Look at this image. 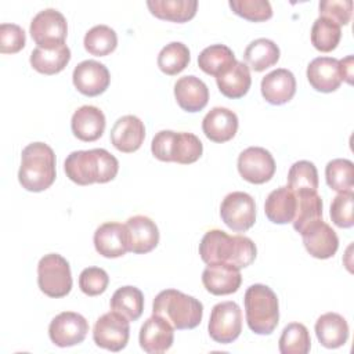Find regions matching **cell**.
<instances>
[{
	"label": "cell",
	"mask_w": 354,
	"mask_h": 354,
	"mask_svg": "<svg viewBox=\"0 0 354 354\" xmlns=\"http://www.w3.org/2000/svg\"><path fill=\"white\" fill-rule=\"evenodd\" d=\"M342 29L337 24L326 18H317L311 28V43L322 53H329L335 50L340 41Z\"/></svg>",
	"instance_id": "f35d334b"
},
{
	"label": "cell",
	"mask_w": 354,
	"mask_h": 354,
	"mask_svg": "<svg viewBox=\"0 0 354 354\" xmlns=\"http://www.w3.org/2000/svg\"><path fill=\"white\" fill-rule=\"evenodd\" d=\"M218 90L227 98L243 97L252 84V76L249 66L241 61H235L227 71L216 77Z\"/></svg>",
	"instance_id": "83f0119b"
},
{
	"label": "cell",
	"mask_w": 354,
	"mask_h": 354,
	"mask_svg": "<svg viewBox=\"0 0 354 354\" xmlns=\"http://www.w3.org/2000/svg\"><path fill=\"white\" fill-rule=\"evenodd\" d=\"M37 285L48 297L66 296L72 289V274L66 259L58 253L43 256L37 264Z\"/></svg>",
	"instance_id": "52a82bcc"
},
{
	"label": "cell",
	"mask_w": 354,
	"mask_h": 354,
	"mask_svg": "<svg viewBox=\"0 0 354 354\" xmlns=\"http://www.w3.org/2000/svg\"><path fill=\"white\" fill-rule=\"evenodd\" d=\"M18 180L22 188L41 192L55 181V153L44 142H32L22 149Z\"/></svg>",
	"instance_id": "3957f363"
},
{
	"label": "cell",
	"mask_w": 354,
	"mask_h": 354,
	"mask_svg": "<svg viewBox=\"0 0 354 354\" xmlns=\"http://www.w3.org/2000/svg\"><path fill=\"white\" fill-rule=\"evenodd\" d=\"M260 88L261 95L267 102L282 105L293 98L296 93V79L290 71L278 68L261 79Z\"/></svg>",
	"instance_id": "7402d4cb"
},
{
	"label": "cell",
	"mask_w": 354,
	"mask_h": 354,
	"mask_svg": "<svg viewBox=\"0 0 354 354\" xmlns=\"http://www.w3.org/2000/svg\"><path fill=\"white\" fill-rule=\"evenodd\" d=\"M354 207V194L342 192L337 194L330 205V218L335 225L340 228H350L354 224L353 217Z\"/></svg>",
	"instance_id": "b9f144b4"
},
{
	"label": "cell",
	"mask_w": 354,
	"mask_h": 354,
	"mask_svg": "<svg viewBox=\"0 0 354 354\" xmlns=\"http://www.w3.org/2000/svg\"><path fill=\"white\" fill-rule=\"evenodd\" d=\"M152 314L165 318L173 329H194L202 321L203 304L194 296L166 289L153 299Z\"/></svg>",
	"instance_id": "277c9868"
},
{
	"label": "cell",
	"mask_w": 354,
	"mask_h": 354,
	"mask_svg": "<svg viewBox=\"0 0 354 354\" xmlns=\"http://www.w3.org/2000/svg\"><path fill=\"white\" fill-rule=\"evenodd\" d=\"M72 80L79 93L87 97H95L108 88L111 75L104 64L94 59H86L75 66Z\"/></svg>",
	"instance_id": "5bb4252c"
},
{
	"label": "cell",
	"mask_w": 354,
	"mask_h": 354,
	"mask_svg": "<svg viewBox=\"0 0 354 354\" xmlns=\"http://www.w3.org/2000/svg\"><path fill=\"white\" fill-rule=\"evenodd\" d=\"M71 59V50L66 44L57 47H36L30 54V65L43 75H55L65 69Z\"/></svg>",
	"instance_id": "f1b7e54d"
},
{
	"label": "cell",
	"mask_w": 354,
	"mask_h": 354,
	"mask_svg": "<svg viewBox=\"0 0 354 354\" xmlns=\"http://www.w3.org/2000/svg\"><path fill=\"white\" fill-rule=\"evenodd\" d=\"M129 319L116 311L101 315L93 328L94 343L109 351H120L126 347L130 336Z\"/></svg>",
	"instance_id": "30bf717a"
},
{
	"label": "cell",
	"mask_w": 354,
	"mask_h": 354,
	"mask_svg": "<svg viewBox=\"0 0 354 354\" xmlns=\"http://www.w3.org/2000/svg\"><path fill=\"white\" fill-rule=\"evenodd\" d=\"M315 335L324 347L337 348L348 339V324L337 313H325L315 322Z\"/></svg>",
	"instance_id": "4316f807"
},
{
	"label": "cell",
	"mask_w": 354,
	"mask_h": 354,
	"mask_svg": "<svg viewBox=\"0 0 354 354\" xmlns=\"http://www.w3.org/2000/svg\"><path fill=\"white\" fill-rule=\"evenodd\" d=\"M174 97L178 106L187 112L202 111L209 101V88L194 75L180 77L174 84Z\"/></svg>",
	"instance_id": "cb8c5ba5"
},
{
	"label": "cell",
	"mask_w": 354,
	"mask_h": 354,
	"mask_svg": "<svg viewBox=\"0 0 354 354\" xmlns=\"http://www.w3.org/2000/svg\"><path fill=\"white\" fill-rule=\"evenodd\" d=\"M238 171L248 183L264 184L274 177L275 160L266 148L249 147L238 156Z\"/></svg>",
	"instance_id": "7c38bea8"
},
{
	"label": "cell",
	"mask_w": 354,
	"mask_h": 354,
	"mask_svg": "<svg viewBox=\"0 0 354 354\" xmlns=\"http://www.w3.org/2000/svg\"><path fill=\"white\" fill-rule=\"evenodd\" d=\"M66 177L77 185L108 183L119 171L118 159L104 148L73 151L64 163Z\"/></svg>",
	"instance_id": "7a4b0ae2"
},
{
	"label": "cell",
	"mask_w": 354,
	"mask_h": 354,
	"mask_svg": "<svg viewBox=\"0 0 354 354\" xmlns=\"http://www.w3.org/2000/svg\"><path fill=\"white\" fill-rule=\"evenodd\" d=\"M296 194L288 187H279L270 192L264 203L267 218L274 224L292 223L296 214Z\"/></svg>",
	"instance_id": "484cf974"
},
{
	"label": "cell",
	"mask_w": 354,
	"mask_h": 354,
	"mask_svg": "<svg viewBox=\"0 0 354 354\" xmlns=\"http://www.w3.org/2000/svg\"><path fill=\"white\" fill-rule=\"evenodd\" d=\"M301 238L306 250L315 259H329L339 248V238L335 230L322 218L310 224L301 232Z\"/></svg>",
	"instance_id": "9a60e30c"
},
{
	"label": "cell",
	"mask_w": 354,
	"mask_h": 354,
	"mask_svg": "<svg viewBox=\"0 0 354 354\" xmlns=\"http://www.w3.org/2000/svg\"><path fill=\"white\" fill-rule=\"evenodd\" d=\"M129 252L136 254H145L153 250L159 243V230L149 217L133 216L126 221Z\"/></svg>",
	"instance_id": "d6986e66"
},
{
	"label": "cell",
	"mask_w": 354,
	"mask_h": 354,
	"mask_svg": "<svg viewBox=\"0 0 354 354\" xmlns=\"http://www.w3.org/2000/svg\"><path fill=\"white\" fill-rule=\"evenodd\" d=\"M147 6L156 18L177 24L192 19L198 10L196 0H149Z\"/></svg>",
	"instance_id": "f546056e"
},
{
	"label": "cell",
	"mask_w": 354,
	"mask_h": 354,
	"mask_svg": "<svg viewBox=\"0 0 354 354\" xmlns=\"http://www.w3.org/2000/svg\"><path fill=\"white\" fill-rule=\"evenodd\" d=\"M151 151L152 155L162 162L191 165L202 156L203 145L192 133L162 130L152 138Z\"/></svg>",
	"instance_id": "8992f818"
},
{
	"label": "cell",
	"mask_w": 354,
	"mask_h": 354,
	"mask_svg": "<svg viewBox=\"0 0 354 354\" xmlns=\"http://www.w3.org/2000/svg\"><path fill=\"white\" fill-rule=\"evenodd\" d=\"M109 277L100 267H87L79 275V288L87 296H98L108 288Z\"/></svg>",
	"instance_id": "7bdbcfd3"
},
{
	"label": "cell",
	"mask_w": 354,
	"mask_h": 354,
	"mask_svg": "<svg viewBox=\"0 0 354 354\" xmlns=\"http://www.w3.org/2000/svg\"><path fill=\"white\" fill-rule=\"evenodd\" d=\"M111 310L129 321H137L144 310V295L136 286H122L111 297Z\"/></svg>",
	"instance_id": "d6a6232c"
},
{
	"label": "cell",
	"mask_w": 354,
	"mask_h": 354,
	"mask_svg": "<svg viewBox=\"0 0 354 354\" xmlns=\"http://www.w3.org/2000/svg\"><path fill=\"white\" fill-rule=\"evenodd\" d=\"M83 44L86 51L91 55L105 57L115 51L118 36L112 28L106 25H95L86 33Z\"/></svg>",
	"instance_id": "8d00e7d4"
},
{
	"label": "cell",
	"mask_w": 354,
	"mask_h": 354,
	"mask_svg": "<svg viewBox=\"0 0 354 354\" xmlns=\"http://www.w3.org/2000/svg\"><path fill=\"white\" fill-rule=\"evenodd\" d=\"M307 79L311 87L317 91H336L343 82L339 59L332 57L314 58L307 66Z\"/></svg>",
	"instance_id": "ac0fdd59"
},
{
	"label": "cell",
	"mask_w": 354,
	"mask_h": 354,
	"mask_svg": "<svg viewBox=\"0 0 354 354\" xmlns=\"http://www.w3.org/2000/svg\"><path fill=\"white\" fill-rule=\"evenodd\" d=\"M319 17L337 24L347 25L351 19L353 1L351 0H324L319 3Z\"/></svg>",
	"instance_id": "ee69618b"
},
{
	"label": "cell",
	"mask_w": 354,
	"mask_h": 354,
	"mask_svg": "<svg viewBox=\"0 0 354 354\" xmlns=\"http://www.w3.org/2000/svg\"><path fill=\"white\" fill-rule=\"evenodd\" d=\"M95 250L108 259L122 257L129 252L126 224L108 221L101 224L94 232Z\"/></svg>",
	"instance_id": "e0dca14e"
},
{
	"label": "cell",
	"mask_w": 354,
	"mask_h": 354,
	"mask_svg": "<svg viewBox=\"0 0 354 354\" xmlns=\"http://www.w3.org/2000/svg\"><path fill=\"white\" fill-rule=\"evenodd\" d=\"M144 138V123L134 115H124L119 118L111 130V141L113 147L123 153H131L140 149Z\"/></svg>",
	"instance_id": "ffe728a7"
},
{
	"label": "cell",
	"mask_w": 354,
	"mask_h": 354,
	"mask_svg": "<svg viewBox=\"0 0 354 354\" xmlns=\"http://www.w3.org/2000/svg\"><path fill=\"white\" fill-rule=\"evenodd\" d=\"M199 254L206 264L223 263L241 270L254 261L257 249L245 235H228L221 230H210L199 243Z\"/></svg>",
	"instance_id": "6da1fadb"
},
{
	"label": "cell",
	"mask_w": 354,
	"mask_h": 354,
	"mask_svg": "<svg viewBox=\"0 0 354 354\" xmlns=\"http://www.w3.org/2000/svg\"><path fill=\"white\" fill-rule=\"evenodd\" d=\"M246 65L254 72H263L275 65L279 59V47L270 39L260 37L253 40L243 53Z\"/></svg>",
	"instance_id": "4dcf8cb0"
},
{
	"label": "cell",
	"mask_w": 354,
	"mask_h": 354,
	"mask_svg": "<svg viewBox=\"0 0 354 354\" xmlns=\"http://www.w3.org/2000/svg\"><path fill=\"white\" fill-rule=\"evenodd\" d=\"M235 61L232 50L225 44L209 46L198 55L199 68L214 77L227 71L232 64H235Z\"/></svg>",
	"instance_id": "836d02e7"
},
{
	"label": "cell",
	"mask_w": 354,
	"mask_h": 354,
	"mask_svg": "<svg viewBox=\"0 0 354 354\" xmlns=\"http://www.w3.org/2000/svg\"><path fill=\"white\" fill-rule=\"evenodd\" d=\"M138 342L148 354H160L167 351L174 342L173 326L162 317L152 314L141 326Z\"/></svg>",
	"instance_id": "2e32d148"
},
{
	"label": "cell",
	"mask_w": 354,
	"mask_h": 354,
	"mask_svg": "<svg viewBox=\"0 0 354 354\" xmlns=\"http://www.w3.org/2000/svg\"><path fill=\"white\" fill-rule=\"evenodd\" d=\"M189 59L191 55L188 47L181 41H171L160 50L158 55V66L163 73L174 76L188 66Z\"/></svg>",
	"instance_id": "d590c367"
},
{
	"label": "cell",
	"mask_w": 354,
	"mask_h": 354,
	"mask_svg": "<svg viewBox=\"0 0 354 354\" xmlns=\"http://www.w3.org/2000/svg\"><path fill=\"white\" fill-rule=\"evenodd\" d=\"M246 322L252 332L270 335L279 321V303L275 292L261 283L249 286L243 297Z\"/></svg>",
	"instance_id": "5b68a950"
},
{
	"label": "cell",
	"mask_w": 354,
	"mask_h": 354,
	"mask_svg": "<svg viewBox=\"0 0 354 354\" xmlns=\"http://www.w3.org/2000/svg\"><path fill=\"white\" fill-rule=\"evenodd\" d=\"M220 216L230 230L245 232L252 228L256 221L254 199L246 192L234 191L223 199Z\"/></svg>",
	"instance_id": "8fae6325"
},
{
	"label": "cell",
	"mask_w": 354,
	"mask_h": 354,
	"mask_svg": "<svg viewBox=\"0 0 354 354\" xmlns=\"http://www.w3.org/2000/svg\"><path fill=\"white\" fill-rule=\"evenodd\" d=\"M242 282L238 268L230 264H207L202 272V283L207 292L216 296L235 293Z\"/></svg>",
	"instance_id": "44dd1931"
},
{
	"label": "cell",
	"mask_w": 354,
	"mask_h": 354,
	"mask_svg": "<svg viewBox=\"0 0 354 354\" xmlns=\"http://www.w3.org/2000/svg\"><path fill=\"white\" fill-rule=\"evenodd\" d=\"M88 332L86 318L73 311L59 313L48 326L50 340L58 347H72L82 343Z\"/></svg>",
	"instance_id": "4fadbf2b"
},
{
	"label": "cell",
	"mask_w": 354,
	"mask_h": 354,
	"mask_svg": "<svg viewBox=\"0 0 354 354\" xmlns=\"http://www.w3.org/2000/svg\"><path fill=\"white\" fill-rule=\"evenodd\" d=\"M71 129L76 138L86 142L95 141L104 134L105 115L97 106L83 105L72 115Z\"/></svg>",
	"instance_id": "d4e9b609"
},
{
	"label": "cell",
	"mask_w": 354,
	"mask_h": 354,
	"mask_svg": "<svg viewBox=\"0 0 354 354\" xmlns=\"http://www.w3.org/2000/svg\"><path fill=\"white\" fill-rule=\"evenodd\" d=\"M205 136L213 142H227L236 134L238 116L234 111L223 106L210 109L202 120Z\"/></svg>",
	"instance_id": "603a6c76"
},
{
	"label": "cell",
	"mask_w": 354,
	"mask_h": 354,
	"mask_svg": "<svg viewBox=\"0 0 354 354\" xmlns=\"http://www.w3.org/2000/svg\"><path fill=\"white\" fill-rule=\"evenodd\" d=\"M231 10L252 22H263L272 17V8L267 0H230Z\"/></svg>",
	"instance_id": "60d3db41"
},
{
	"label": "cell",
	"mask_w": 354,
	"mask_h": 354,
	"mask_svg": "<svg viewBox=\"0 0 354 354\" xmlns=\"http://www.w3.org/2000/svg\"><path fill=\"white\" fill-rule=\"evenodd\" d=\"M207 330L210 337L221 344L232 343L242 332V311L235 301L217 303L210 313Z\"/></svg>",
	"instance_id": "ba28073f"
},
{
	"label": "cell",
	"mask_w": 354,
	"mask_h": 354,
	"mask_svg": "<svg viewBox=\"0 0 354 354\" xmlns=\"http://www.w3.org/2000/svg\"><path fill=\"white\" fill-rule=\"evenodd\" d=\"M29 32L37 47H57L65 44L68 24L59 11L54 8H46L33 17Z\"/></svg>",
	"instance_id": "9c48e42d"
},
{
	"label": "cell",
	"mask_w": 354,
	"mask_h": 354,
	"mask_svg": "<svg viewBox=\"0 0 354 354\" xmlns=\"http://www.w3.org/2000/svg\"><path fill=\"white\" fill-rule=\"evenodd\" d=\"M295 194L297 206L292 223L293 228L301 234L310 224L322 218V199L317 192L313 191H300Z\"/></svg>",
	"instance_id": "1f68e13d"
},
{
	"label": "cell",
	"mask_w": 354,
	"mask_h": 354,
	"mask_svg": "<svg viewBox=\"0 0 354 354\" xmlns=\"http://www.w3.org/2000/svg\"><path fill=\"white\" fill-rule=\"evenodd\" d=\"M326 184L330 189L342 192H353L354 188V165L348 159H333L325 167Z\"/></svg>",
	"instance_id": "e575fe53"
},
{
	"label": "cell",
	"mask_w": 354,
	"mask_h": 354,
	"mask_svg": "<svg viewBox=\"0 0 354 354\" xmlns=\"http://www.w3.org/2000/svg\"><path fill=\"white\" fill-rule=\"evenodd\" d=\"M339 65H340L343 80L347 82L348 84H351L353 83V55H348V57L340 59Z\"/></svg>",
	"instance_id": "bcb514c9"
},
{
	"label": "cell",
	"mask_w": 354,
	"mask_h": 354,
	"mask_svg": "<svg viewBox=\"0 0 354 354\" xmlns=\"http://www.w3.org/2000/svg\"><path fill=\"white\" fill-rule=\"evenodd\" d=\"M288 188L293 192L313 191L318 189V171L313 162L299 160L295 162L288 173Z\"/></svg>",
	"instance_id": "ab89813d"
},
{
	"label": "cell",
	"mask_w": 354,
	"mask_h": 354,
	"mask_svg": "<svg viewBox=\"0 0 354 354\" xmlns=\"http://www.w3.org/2000/svg\"><path fill=\"white\" fill-rule=\"evenodd\" d=\"M25 32L19 25L1 24L0 25V53L15 54L25 47Z\"/></svg>",
	"instance_id": "f6af8a7d"
},
{
	"label": "cell",
	"mask_w": 354,
	"mask_h": 354,
	"mask_svg": "<svg viewBox=\"0 0 354 354\" xmlns=\"http://www.w3.org/2000/svg\"><path fill=\"white\" fill-rule=\"evenodd\" d=\"M311 348L308 329L300 322L288 324L279 337V351L282 354H307Z\"/></svg>",
	"instance_id": "74e56055"
}]
</instances>
